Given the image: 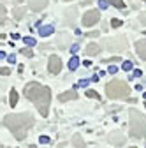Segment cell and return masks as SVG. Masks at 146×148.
<instances>
[{
	"instance_id": "6da1fadb",
	"label": "cell",
	"mask_w": 146,
	"mask_h": 148,
	"mask_svg": "<svg viewBox=\"0 0 146 148\" xmlns=\"http://www.w3.org/2000/svg\"><path fill=\"white\" fill-rule=\"evenodd\" d=\"M25 95L28 101H32L35 106H37L39 113L42 116H48L49 115V102H51V92L48 86H42L41 83H28L25 86Z\"/></svg>"
},
{
	"instance_id": "7a4b0ae2",
	"label": "cell",
	"mask_w": 146,
	"mask_h": 148,
	"mask_svg": "<svg viewBox=\"0 0 146 148\" xmlns=\"http://www.w3.org/2000/svg\"><path fill=\"white\" fill-rule=\"evenodd\" d=\"M33 116L30 113H12V115H5L4 118V125L12 132V136L18 139V141H23L27 138V132L28 129L33 127Z\"/></svg>"
},
{
	"instance_id": "3957f363",
	"label": "cell",
	"mask_w": 146,
	"mask_h": 148,
	"mask_svg": "<svg viewBox=\"0 0 146 148\" xmlns=\"http://www.w3.org/2000/svg\"><path fill=\"white\" fill-rule=\"evenodd\" d=\"M129 116H130V123H129V129H130V136L132 138H143L146 134V118L143 113H139L137 109L130 108L129 111Z\"/></svg>"
},
{
	"instance_id": "277c9868",
	"label": "cell",
	"mask_w": 146,
	"mask_h": 148,
	"mask_svg": "<svg viewBox=\"0 0 146 148\" xmlns=\"http://www.w3.org/2000/svg\"><path fill=\"white\" fill-rule=\"evenodd\" d=\"M106 94L109 99H129V94H130V88L125 81H120V79H115L111 83H107L106 86Z\"/></svg>"
},
{
	"instance_id": "5b68a950",
	"label": "cell",
	"mask_w": 146,
	"mask_h": 148,
	"mask_svg": "<svg viewBox=\"0 0 146 148\" xmlns=\"http://www.w3.org/2000/svg\"><path fill=\"white\" fill-rule=\"evenodd\" d=\"M99 20H100V12L97 9H92L83 16V25L85 27H93V25L99 23Z\"/></svg>"
},
{
	"instance_id": "8992f818",
	"label": "cell",
	"mask_w": 146,
	"mask_h": 148,
	"mask_svg": "<svg viewBox=\"0 0 146 148\" xmlns=\"http://www.w3.org/2000/svg\"><path fill=\"white\" fill-rule=\"evenodd\" d=\"M48 71L51 74H58L62 71V60L60 57H57V55H51L49 57V62H48Z\"/></svg>"
},
{
	"instance_id": "52a82bcc",
	"label": "cell",
	"mask_w": 146,
	"mask_h": 148,
	"mask_svg": "<svg viewBox=\"0 0 146 148\" xmlns=\"http://www.w3.org/2000/svg\"><path fill=\"white\" fill-rule=\"evenodd\" d=\"M106 46L109 48V49H120V51H125L127 49V41H125V37H118V39H115V41H107L106 42Z\"/></svg>"
},
{
	"instance_id": "ba28073f",
	"label": "cell",
	"mask_w": 146,
	"mask_h": 148,
	"mask_svg": "<svg viewBox=\"0 0 146 148\" xmlns=\"http://www.w3.org/2000/svg\"><path fill=\"white\" fill-rule=\"evenodd\" d=\"M107 141L116 145V146H121V145H125V136H121L120 132H111L107 136Z\"/></svg>"
},
{
	"instance_id": "9c48e42d",
	"label": "cell",
	"mask_w": 146,
	"mask_h": 148,
	"mask_svg": "<svg viewBox=\"0 0 146 148\" xmlns=\"http://www.w3.org/2000/svg\"><path fill=\"white\" fill-rule=\"evenodd\" d=\"M74 99H78V94H76V90H67V92H63V94H60V95H58V101H60V102L74 101Z\"/></svg>"
},
{
	"instance_id": "30bf717a",
	"label": "cell",
	"mask_w": 146,
	"mask_h": 148,
	"mask_svg": "<svg viewBox=\"0 0 146 148\" xmlns=\"http://www.w3.org/2000/svg\"><path fill=\"white\" fill-rule=\"evenodd\" d=\"M28 5L32 11H42L48 5V0H28Z\"/></svg>"
},
{
	"instance_id": "8fae6325",
	"label": "cell",
	"mask_w": 146,
	"mask_h": 148,
	"mask_svg": "<svg viewBox=\"0 0 146 148\" xmlns=\"http://www.w3.org/2000/svg\"><path fill=\"white\" fill-rule=\"evenodd\" d=\"M136 51H137V55H139L143 60H146V39L136 42Z\"/></svg>"
},
{
	"instance_id": "7c38bea8",
	"label": "cell",
	"mask_w": 146,
	"mask_h": 148,
	"mask_svg": "<svg viewBox=\"0 0 146 148\" xmlns=\"http://www.w3.org/2000/svg\"><path fill=\"white\" fill-rule=\"evenodd\" d=\"M88 57H95V55H99L100 53V46L99 44H95V42H90L88 46H86V51H85Z\"/></svg>"
},
{
	"instance_id": "4fadbf2b",
	"label": "cell",
	"mask_w": 146,
	"mask_h": 148,
	"mask_svg": "<svg viewBox=\"0 0 146 148\" xmlns=\"http://www.w3.org/2000/svg\"><path fill=\"white\" fill-rule=\"evenodd\" d=\"M53 30H55V28H53L51 25H44V27L39 28V35H41V37H48V35L53 34Z\"/></svg>"
},
{
	"instance_id": "5bb4252c",
	"label": "cell",
	"mask_w": 146,
	"mask_h": 148,
	"mask_svg": "<svg viewBox=\"0 0 146 148\" xmlns=\"http://www.w3.org/2000/svg\"><path fill=\"white\" fill-rule=\"evenodd\" d=\"M16 102H18V90H16V88H12V90H11V94H9V104L14 108V106H16Z\"/></svg>"
},
{
	"instance_id": "9a60e30c",
	"label": "cell",
	"mask_w": 146,
	"mask_h": 148,
	"mask_svg": "<svg viewBox=\"0 0 146 148\" xmlns=\"http://www.w3.org/2000/svg\"><path fill=\"white\" fill-rule=\"evenodd\" d=\"M72 143H74L76 148H85V141H83V138L79 134H76L74 138H72Z\"/></svg>"
},
{
	"instance_id": "2e32d148",
	"label": "cell",
	"mask_w": 146,
	"mask_h": 148,
	"mask_svg": "<svg viewBox=\"0 0 146 148\" xmlns=\"http://www.w3.org/2000/svg\"><path fill=\"white\" fill-rule=\"evenodd\" d=\"M78 67H79V58H78V57H72L70 62H69V69H70V71H76Z\"/></svg>"
},
{
	"instance_id": "e0dca14e",
	"label": "cell",
	"mask_w": 146,
	"mask_h": 148,
	"mask_svg": "<svg viewBox=\"0 0 146 148\" xmlns=\"http://www.w3.org/2000/svg\"><path fill=\"white\" fill-rule=\"evenodd\" d=\"M107 2L111 5H115L116 9H121V11L125 9V2H123V0H107Z\"/></svg>"
},
{
	"instance_id": "ac0fdd59",
	"label": "cell",
	"mask_w": 146,
	"mask_h": 148,
	"mask_svg": "<svg viewBox=\"0 0 146 148\" xmlns=\"http://www.w3.org/2000/svg\"><path fill=\"white\" fill-rule=\"evenodd\" d=\"M86 97H88V99H90V97H92V99H97V101L100 99V95L97 94V92H95V90H86Z\"/></svg>"
},
{
	"instance_id": "d6986e66",
	"label": "cell",
	"mask_w": 146,
	"mask_h": 148,
	"mask_svg": "<svg viewBox=\"0 0 146 148\" xmlns=\"http://www.w3.org/2000/svg\"><path fill=\"white\" fill-rule=\"evenodd\" d=\"M132 67H134V64H132L130 60H125V62L121 64V69H123V71H132Z\"/></svg>"
},
{
	"instance_id": "ffe728a7",
	"label": "cell",
	"mask_w": 146,
	"mask_h": 148,
	"mask_svg": "<svg viewBox=\"0 0 146 148\" xmlns=\"http://www.w3.org/2000/svg\"><path fill=\"white\" fill-rule=\"evenodd\" d=\"M23 14H25V9H23V7H18V9L14 11V18H16V20H20V18H23Z\"/></svg>"
},
{
	"instance_id": "44dd1931",
	"label": "cell",
	"mask_w": 146,
	"mask_h": 148,
	"mask_svg": "<svg viewBox=\"0 0 146 148\" xmlns=\"http://www.w3.org/2000/svg\"><path fill=\"white\" fill-rule=\"evenodd\" d=\"M23 41H25L27 46H35V39H33V37H23Z\"/></svg>"
},
{
	"instance_id": "7402d4cb",
	"label": "cell",
	"mask_w": 146,
	"mask_h": 148,
	"mask_svg": "<svg viewBox=\"0 0 146 148\" xmlns=\"http://www.w3.org/2000/svg\"><path fill=\"white\" fill-rule=\"evenodd\" d=\"M88 83H90V79H81L76 83V88H85V86H88Z\"/></svg>"
},
{
	"instance_id": "603a6c76",
	"label": "cell",
	"mask_w": 146,
	"mask_h": 148,
	"mask_svg": "<svg viewBox=\"0 0 146 148\" xmlns=\"http://www.w3.org/2000/svg\"><path fill=\"white\" fill-rule=\"evenodd\" d=\"M20 53H21V55H25V57H28V58H30V57H32V55H33L30 48H23V49H20Z\"/></svg>"
},
{
	"instance_id": "cb8c5ba5",
	"label": "cell",
	"mask_w": 146,
	"mask_h": 148,
	"mask_svg": "<svg viewBox=\"0 0 146 148\" xmlns=\"http://www.w3.org/2000/svg\"><path fill=\"white\" fill-rule=\"evenodd\" d=\"M0 74H4V76H9V74H11V69H9V67H0Z\"/></svg>"
},
{
	"instance_id": "d4e9b609",
	"label": "cell",
	"mask_w": 146,
	"mask_h": 148,
	"mask_svg": "<svg viewBox=\"0 0 146 148\" xmlns=\"http://www.w3.org/2000/svg\"><path fill=\"white\" fill-rule=\"evenodd\" d=\"M39 143H41V145H48V143H49V136H41V138H39Z\"/></svg>"
},
{
	"instance_id": "484cf974",
	"label": "cell",
	"mask_w": 146,
	"mask_h": 148,
	"mask_svg": "<svg viewBox=\"0 0 146 148\" xmlns=\"http://www.w3.org/2000/svg\"><path fill=\"white\" fill-rule=\"evenodd\" d=\"M120 25H121V21H120V20H111V27H113V28H118Z\"/></svg>"
},
{
	"instance_id": "4316f807",
	"label": "cell",
	"mask_w": 146,
	"mask_h": 148,
	"mask_svg": "<svg viewBox=\"0 0 146 148\" xmlns=\"http://www.w3.org/2000/svg\"><path fill=\"white\" fill-rule=\"evenodd\" d=\"M107 72H109V74H116V72H118V67H116V65H111V67L107 69Z\"/></svg>"
},
{
	"instance_id": "83f0119b",
	"label": "cell",
	"mask_w": 146,
	"mask_h": 148,
	"mask_svg": "<svg viewBox=\"0 0 146 148\" xmlns=\"http://www.w3.org/2000/svg\"><path fill=\"white\" fill-rule=\"evenodd\" d=\"M7 62H9V64H14V62H16V55H9V57H7Z\"/></svg>"
},
{
	"instance_id": "f1b7e54d",
	"label": "cell",
	"mask_w": 146,
	"mask_h": 148,
	"mask_svg": "<svg viewBox=\"0 0 146 148\" xmlns=\"http://www.w3.org/2000/svg\"><path fill=\"white\" fill-rule=\"evenodd\" d=\"M132 76H134V78H141V76H143V72H141L139 69H136V71H134V74H132Z\"/></svg>"
},
{
	"instance_id": "f546056e",
	"label": "cell",
	"mask_w": 146,
	"mask_h": 148,
	"mask_svg": "<svg viewBox=\"0 0 146 148\" xmlns=\"http://www.w3.org/2000/svg\"><path fill=\"white\" fill-rule=\"evenodd\" d=\"M109 5V2H106V0H100V9H106Z\"/></svg>"
},
{
	"instance_id": "4dcf8cb0",
	"label": "cell",
	"mask_w": 146,
	"mask_h": 148,
	"mask_svg": "<svg viewBox=\"0 0 146 148\" xmlns=\"http://www.w3.org/2000/svg\"><path fill=\"white\" fill-rule=\"evenodd\" d=\"M78 49H79V46H78V44H74V46H72V48H70V51H72V53H76Z\"/></svg>"
},
{
	"instance_id": "1f68e13d",
	"label": "cell",
	"mask_w": 146,
	"mask_h": 148,
	"mask_svg": "<svg viewBox=\"0 0 146 148\" xmlns=\"http://www.w3.org/2000/svg\"><path fill=\"white\" fill-rule=\"evenodd\" d=\"M90 81H93V83H97V81H99V74H95V76H92V79H90Z\"/></svg>"
},
{
	"instance_id": "d6a6232c",
	"label": "cell",
	"mask_w": 146,
	"mask_h": 148,
	"mask_svg": "<svg viewBox=\"0 0 146 148\" xmlns=\"http://www.w3.org/2000/svg\"><path fill=\"white\" fill-rule=\"evenodd\" d=\"M141 21H143V25H146V14H141Z\"/></svg>"
},
{
	"instance_id": "836d02e7",
	"label": "cell",
	"mask_w": 146,
	"mask_h": 148,
	"mask_svg": "<svg viewBox=\"0 0 146 148\" xmlns=\"http://www.w3.org/2000/svg\"><path fill=\"white\" fill-rule=\"evenodd\" d=\"M88 37H99V32H92V34H88Z\"/></svg>"
},
{
	"instance_id": "e575fe53",
	"label": "cell",
	"mask_w": 146,
	"mask_h": 148,
	"mask_svg": "<svg viewBox=\"0 0 146 148\" xmlns=\"http://www.w3.org/2000/svg\"><path fill=\"white\" fill-rule=\"evenodd\" d=\"M2 58H5V53H4V51H0V60H2Z\"/></svg>"
},
{
	"instance_id": "d590c367",
	"label": "cell",
	"mask_w": 146,
	"mask_h": 148,
	"mask_svg": "<svg viewBox=\"0 0 146 148\" xmlns=\"http://www.w3.org/2000/svg\"><path fill=\"white\" fill-rule=\"evenodd\" d=\"M30 148H37V146H33V145H32V146H30Z\"/></svg>"
},
{
	"instance_id": "8d00e7d4",
	"label": "cell",
	"mask_w": 146,
	"mask_h": 148,
	"mask_svg": "<svg viewBox=\"0 0 146 148\" xmlns=\"http://www.w3.org/2000/svg\"><path fill=\"white\" fill-rule=\"evenodd\" d=\"M144 101H146V94H144Z\"/></svg>"
},
{
	"instance_id": "74e56055",
	"label": "cell",
	"mask_w": 146,
	"mask_h": 148,
	"mask_svg": "<svg viewBox=\"0 0 146 148\" xmlns=\"http://www.w3.org/2000/svg\"><path fill=\"white\" fill-rule=\"evenodd\" d=\"M144 108H146V102H144Z\"/></svg>"
},
{
	"instance_id": "f35d334b",
	"label": "cell",
	"mask_w": 146,
	"mask_h": 148,
	"mask_svg": "<svg viewBox=\"0 0 146 148\" xmlns=\"http://www.w3.org/2000/svg\"><path fill=\"white\" fill-rule=\"evenodd\" d=\"M90 2H92V0H90Z\"/></svg>"
},
{
	"instance_id": "ab89813d",
	"label": "cell",
	"mask_w": 146,
	"mask_h": 148,
	"mask_svg": "<svg viewBox=\"0 0 146 148\" xmlns=\"http://www.w3.org/2000/svg\"><path fill=\"white\" fill-rule=\"evenodd\" d=\"M0 148H2V146H0Z\"/></svg>"
},
{
	"instance_id": "60d3db41",
	"label": "cell",
	"mask_w": 146,
	"mask_h": 148,
	"mask_svg": "<svg viewBox=\"0 0 146 148\" xmlns=\"http://www.w3.org/2000/svg\"><path fill=\"white\" fill-rule=\"evenodd\" d=\"M144 2H146V0H144Z\"/></svg>"
}]
</instances>
